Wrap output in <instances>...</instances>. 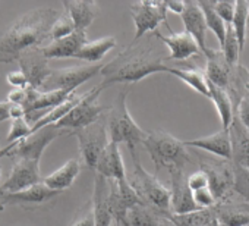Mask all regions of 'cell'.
Instances as JSON below:
<instances>
[{"label":"cell","mask_w":249,"mask_h":226,"mask_svg":"<svg viewBox=\"0 0 249 226\" xmlns=\"http://www.w3.org/2000/svg\"><path fill=\"white\" fill-rule=\"evenodd\" d=\"M188 185L192 189V192H195L198 189H202V188H210L208 175L204 170L199 169V170H196V172H194V173H191L188 176Z\"/></svg>","instance_id":"cell-41"},{"label":"cell","mask_w":249,"mask_h":226,"mask_svg":"<svg viewBox=\"0 0 249 226\" xmlns=\"http://www.w3.org/2000/svg\"><path fill=\"white\" fill-rule=\"evenodd\" d=\"M11 107L12 104L9 101H0V122L11 119Z\"/></svg>","instance_id":"cell-47"},{"label":"cell","mask_w":249,"mask_h":226,"mask_svg":"<svg viewBox=\"0 0 249 226\" xmlns=\"http://www.w3.org/2000/svg\"><path fill=\"white\" fill-rule=\"evenodd\" d=\"M234 9H236V2H214V11L226 24H231L234 17Z\"/></svg>","instance_id":"cell-40"},{"label":"cell","mask_w":249,"mask_h":226,"mask_svg":"<svg viewBox=\"0 0 249 226\" xmlns=\"http://www.w3.org/2000/svg\"><path fill=\"white\" fill-rule=\"evenodd\" d=\"M185 144H186V147L201 149L204 151L214 154L218 159H224L229 162H231V157H233L230 131L224 130V128L211 134V135H205V137H199L196 140L185 141Z\"/></svg>","instance_id":"cell-19"},{"label":"cell","mask_w":249,"mask_h":226,"mask_svg":"<svg viewBox=\"0 0 249 226\" xmlns=\"http://www.w3.org/2000/svg\"><path fill=\"white\" fill-rule=\"evenodd\" d=\"M213 211L224 226H249V201L234 191L217 200Z\"/></svg>","instance_id":"cell-12"},{"label":"cell","mask_w":249,"mask_h":226,"mask_svg":"<svg viewBox=\"0 0 249 226\" xmlns=\"http://www.w3.org/2000/svg\"><path fill=\"white\" fill-rule=\"evenodd\" d=\"M6 81L9 82V85H12L14 88H19V90H28L30 82L25 76V74L19 69V71H12L6 75Z\"/></svg>","instance_id":"cell-42"},{"label":"cell","mask_w":249,"mask_h":226,"mask_svg":"<svg viewBox=\"0 0 249 226\" xmlns=\"http://www.w3.org/2000/svg\"><path fill=\"white\" fill-rule=\"evenodd\" d=\"M233 173H234L233 191L239 194L242 198L249 201V170L233 163Z\"/></svg>","instance_id":"cell-38"},{"label":"cell","mask_w":249,"mask_h":226,"mask_svg":"<svg viewBox=\"0 0 249 226\" xmlns=\"http://www.w3.org/2000/svg\"><path fill=\"white\" fill-rule=\"evenodd\" d=\"M79 172H81V162L76 159H71L63 166H60L59 169H56L54 172L47 175L43 179V182L50 189L62 192V191L68 189L69 187H72V184L75 182Z\"/></svg>","instance_id":"cell-25"},{"label":"cell","mask_w":249,"mask_h":226,"mask_svg":"<svg viewBox=\"0 0 249 226\" xmlns=\"http://www.w3.org/2000/svg\"><path fill=\"white\" fill-rule=\"evenodd\" d=\"M248 17H249V3L248 2H236V9H234V17L231 21V27L236 31L240 49L243 52L245 43H246V25H248Z\"/></svg>","instance_id":"cell-35"},{"label":"cell","mask_w":249,"mask_h":226,"mask_svg":"<svg viewBox=\"0 0 249 226\" xmlns=\"http://www.w3.org/2000/svg\"><path fill=\"white\" fill-rule=\"evenodd\" d=\"M116 46H117L116 37H113V36L101 37L98 40L88 41L87 44H84V47L78 52L75 59L85 60L89 63H100L103 60V57Z\"/></svg>","instance_id":"cell-29"},{"label":"cell","mask_w":249,"mask_h":226,"mask_svg":"<svg viewBox=\"0 0 249 226\" xmlns=\"http://www.w3.org/2000/svg\"><path fill=\"white\" fill-rule=\"evenodd\" d=\"M199 168L208 175L210 188L214 192L215 198L220 200L229 192L233 191L234 173L233 163L224 159H208L202 157L199 160Z\"/></svg>","instance_id":"cell-11"},{"label":"cell","mask_w":249,"mask_h":226,"mask_svg":"<svg viewBox=\"0 0 249 226\" xmlns=\"http://www.w3.org/2000/svg\"><path fill=\"white\" fill-rule=\"evenodd\" d=\"M17 62L19 63V69L25 74L31 88L41 90L46 87L53 69L49 66V59L44 56L41 49L22 53Z\"/></svg>","instance_id":"cell-14"},{"label":"cell","mask_w":249,"mask_h":226,"mask_svg":"<svg viewBox=\"0 0 249 226\" xmlns=\"http://www.w3.org/2000/svg\"><path fill=\"white\" fill-rule=\"evenodd\" d=\"M59 191L50 189L44 182L37 184L34 187H30L24 191L18 192H8L3 197H0V208L6 206H15V204H44L50 200H53L56 195H59Z\"/></svg>","instance_id":"cell-20"},{"label":"cell","mask_w":249,"mask_h":226,"mask_svg":"<svg viewBox=\"0 0 249 226\" xmlns=\"http://www.w3.org/2000/svg\"><path fill=\"white\" fill-rule=\"evenodd\" d=\"M218 226H224V225H221V223H220V225H218Z\"/></svg>","instance_id":"cell-52"},{"label":"cell","mask_w":249,"mask_h":226,"mask_svg":"<svg viewBox=\"0 0 249 226\" xmlns=\"http://www.w3.org/2000/svg\"><path fill=\"white\" fill-rule=\"evenodd\" d=\"M194 200L199 208H213L217 203V198L211 188H202L194 192Z\"/></svg>","instance_id":"cell-39"},{"label":"cell","mask_w":249,"mask_h":226,"mask_svg":"<svg viewBox=\"0 0 249 226\" xmlns=\"http://www.w3.org/2000/svg\"><path fill=\"white\" fill-rule=\"evenodd\" d=\"M104 63H89V65H79V66H68L60 69H53L52 76L49 78L47 84L52 85L50 90H68L76 91V88L95 76L101 72ZM46 84V85H47Z\"/></svg>","instance_id":"cell-10"},{"label":"cell","mask_w":249,"mask_h":226,"mask_svg":"<svg viewBox=\"0 0 249 226\" xmlns=\"http://www.w3.org/2000/svg\"><path fill=\"white\" fill-rule=\"evenodd\" d=\"M33 134V125H30V122L27 121V118H21V119H14L11 122V130H9V135H8V146L14 144L17 141H21L24 138H27L28 135Z\"/></svg>","instance_id":"cell-37"},{"label":"cell","mask_w":249,"mask_h":226,"mask_svg":"<svg viewBox=\"0 0 249 226\" xmlns=\"http://www.w3.org/2000/svg\"><path fill=\"white\" fill-rule=\"evenodd\" d=\"M199 6L205 15V22L207 28L214 33V36L218 40L220 47L224 44L226 40V31H227V24L218 17V14L214 11V2H199Z\"/></svg>","instance_id":"cell-33"},{"label":"cell","mask_w":249,"mask_h":226,"mask_svg":"<svg viewBox=\"0 0 249 226\" xmlns=\"http://www.w3.org/2000/svg\"><path fill=\"white\" fill-rule=\"evenodd\" d=\"M164 57L154 55L150 49L135 50L129 46L124 52H122L113 60L104 63L100 75L103 76L101 84L98 85L101 90L107 87L124 82V84H137L153 74L166 72Z\"/></svg>","instance_id":"cell-2"},{"label":"cell","mask_w":249,"mask_h":226,"mask_svg":"<svg viewBox=\"0 0 249 226\" xmlns=\"http://www.w3.org/2000/svg\"><path fill=\"white\" fill-rule=\"evenodd\" d=\"M175 226H218L220 222L213 208H198L185 214H170Z\"/></svg>","instance_id":"cell-31"},{"label":"cell","mask_w":249,"mask_h":226,"mask_svg":"<svg viewBox=\"0 0 249 226\" xmlns=\"http://www.w3.org/2000/svg\"><path fill=\"white\" fill-rule=\"evenodd\" d=\"M246 37H249V17H248V25H246Z\"/></svg>","instance_id":"cell-49"},{"label":"cell","mask_w":249,"mask_h":226,"mask_svg":"<svg viewBox=\"0 0 249 226\" xmlns=\"http://www.w3.org/2000/svg\"><path fill=\"white\" fill-rule=\"evenodd\" d=\"M87 43H88L87 33L75 31L73 34H71L65 38L47 43L41 50L47 59H65V57H73L75 59L78 52Z\"/></svg>","instance_id":"cell-23"},{"label":"cell","mask_w":249,"mask_h":226,"mask_svg":"<svg viewBox=\"0 0 249 226\" xmlns=\"http://www.w3.org/2000/svg\"><path fill=\"white\" fill-rule=\"evenodd\" d=\"M28 97V90H19V88H14L8 93V100L11 104L15 106H24Z\"/></svg>","instance_id":"cell-45"},{"label":"cell","mask_w":249,"mask_h":226,"mask_svg":"<svg viewBox=\"0 0 249 226\" xmlns=\"http://www.w3.org/2000/svg\"><path fill=\"white\" fill-rule=\"evenodd\" d=\"M131 17L135 22V38L134 43L144 37L147 33L157 31L159 25L167 24V6L166 2H135L131 5Z\"/></svg>","instance_id":"cell-9"},{"label":"cell","mask_w":249,"mask_h":226,"mask_svg":"<svg viewBox=\"0 0 249 226\" xmlns=\"http://www.w3.org/2000/svg\"><path fill=\"white\" fill-rule=\"evenodd\" d=\"M62 134H63V131L57 130L54 125L44 127V128L33 132L31 135H28L24 140L17 141L14 144H9L6 149L2 150L0 157H2V156H11V157H15L17 160H19V159H31V160H38L40 162L44 150L47 149V146Z\"/></svg>","instance_id":"cell-8"},{"label":"cell","mask_w":249,"mask_h":226,"mask_svg":"<svg viewBox=\"0 0 249 226\" xmlns=\"http://www.w3.org/2000/svg\"><path fill=\"white\" fill-rule=\"evenodd\" d=\"M236 79L237 82L245 88L248 97H249V71L242 68V66H237V72H236Z\"/></svg>","instance_id":"cell-46"},{"label":"cell","mask_w":249,"mask_h":226,"mask_svg":"<svg viewBox=\"0 0 249 226\" xmlns=\"http://www.w3.org/2000/svg\"><path fill=\"white\" fill-rule=\"evenodd\" d=\"M236 116L240 121V124L245 127V130L249 132V97L248 95H245L239 101L236 107Z\"/></svg>","instance_id":"cell-43"},{"label":"cell","mask_w":249,"mask_h":226,"mask_svg":"<svg viewBox=\"0 0 249 226\" xmlns=\"http://www.w3.org/2000/svg\"><path fill=\"white\" fill-rule=\"evenodd\" d=\"M71 135H75L79 144V153L82 157L84 165L95 170L98 159L101 157L103 151L107 149L110 140H108V131H107V121L106 118L100 119L98 122L72 132Z\"/></svg>","instance_id":"cell-7"},{"label":"cell","mask_w":249,"mask_h":226,"mask_svg":"<svg viewBox=\"0 0 249 226\" xmlns=\"http://www.w3.org/2000/svg\"><path fill=\"white\" fill-rule=\"evenodd\" d=\"M229 131H230L231 147H233L231 162L249 170V132L240 124L237 116H234V121L230 125Z\"/></svg>","instance_id":"cell-24"},{"label":"cell","mask_w":249,"mask_h":226,"mask_svg":"<svg viewBox=\"0 0 249 226\" xmlns=\"http://www.w3.org/2000/svg\"><path fill=\"white\" fill-rule=\"evenodd\" d=\"M170 30V36H163L159 30L154 33L159 40H161L170 50V55L166 57V60H186L191 59L195 55L202 53L196 40L186 31L175 33Z\"/></svg>","instance_id":"cell-17"},{"label":"cell","mask_w":249,"mask_h":226,"mask_svg":"<svg viewBox=\"0 0 249 226\" xmlns=\"http://www.w3.org/2000/svg\"><path fill=\"white\" fill-rule=\"evenodd\" d=\"M0 179H2V169H0Z\"/></svg>","instance_id":"cell-51"},{"label":"cell","mask_w":249,"mask_h":226,"mask_svg":"<svg viewBox=\"0 0 249 226\" xmlns=\"http://www.w3.org/2000/svg\"><path fill=\"white\" fill-rule=\"evenodd\" d=\"M59 17L60 14L53 8H37L17 19L0 34V63L17 62L22 53L43 49Z\"/></svg>","instance_id":"cell-1"},{"label":"cell","mask_w":249,"mask_h":226,"mask_svg":"<svg viewBox=\"0 0 249 226\" xmlns=\"http://www.w3.org/2000/svg\"><path fill=\"white\" fill-rule=\"evenodd\" d=\"M166 6H167L169 12L182 15V12L185 9V2H166Z\"/></svg>","instance_id":"cell-48"},{"label":"cell","mask_w":249,"mask_h":226,"mask_svg":"<svg viewBox=\"0 0 249 226\" xmlns=\"http://www.w3.org/2000/svg\"><path fill=\"white\" fill-rule=\"evenodd\" d=\"M132 160H134V173L132 178L129 179L132 188L137 191L138 197L141 201L160 213L161 216L169 217L172 214V207H170V189L166 188L164 184H161L157 176L153 173L147 172L138 157V153H132Z\"/></svg>","instance_id":"cell-5"},{"label":"cell","mask_w":249,"mask_h":226,"mask_svg":"<svg viewBox=\"0 0 249 226\" xmlns=\"http://www.w3.org/2000/svg\"><path fill=\"white\" fill-rule=\"evenodd\" d=\"M207 57V65H205V75L208 78V81L220 88H224L227 91H230L233 88L236 75H233V72L237 69H233L221 50H214L210 49L208 53L205 55Z\"/></svg>","instance_id":"cell-16"},{"label":"cell","mask_w":249,"mask_h":226,"mask_svg":"<svg viewBox=\"0 0 249 226\" xmlns=\"http://www.w3.org/2000/svg\"><path fill=\"white\" fill-rule=\"evenodd\" d=\"M85 94V93H84ZM84 94H78L76 91L66 100V101H63L62 104H59V106H56L54 109H52V110H49L46 115L36 124V125H33V132H36V131H38V130H41V128H44V127H49V125H56L59 121H62L68 113L84 98Z\"/></svg>","instance_id":"cell-32"},{"label":"cell","mask_w":249,"mask_h":226,"mask_svg":"<svg viewBox=\"0 0 249 226\" xmlns=\"http://www.w3.org/2000/svg\"><path fill=\"white\" fill-rule=\"evenodd\" d=\"M142 146L148 151L157 170H160L161 168H166L167 170H185V166L191 162V156L186 150L185 141L178 140L163 130L147 132Z\"/></svg>","instance_id":"cell-4"},{"label":"cell","mask_w":249,"mask_h":226,"mask_svg":"<svg viewBox=\"0 0 249 226\" xmlns=\"http://www.w3.org/2000/svg\"><path fill=\"white\" fill-rule=\"evenodd\" d=\"M66 14L75 24L76 31L87 33V28L94 22L98 14V5L95 2H63Z\"/></svg>","instance_id":"cell-26"},{"label":"cell","mask_w":249,"mask_h":226,"mask_svg":"<svg viewBox=\"0 0 249 226\" xmlns=\"http://www.w3.org/2000/svg\"><path fill=\"white\" fill-rule=\"evenodd\" d=\"M126 94L128 90H123L116 98L114 104L110 107L106 121L108 140L114 144H126L131 154L137 153V147L144 143L147 132L140 128V125L132 119L131 113L126 106Z\"/></svg>","instance_id":"cell-3"},{"label":"cell","mask_w":249,"mask_h":226,"mask_svg":"<svg viewBox=\"0 0 249 226\" xmlns=\"http://www.w3.org/2000/svg\"><path fill=\"white\" fill-rule=\"evenodd\" d=\"M220 50L223 52L227 63L236 69L239 66V56L242 53V49H240V44H239V40H237V36H236V31L233 30L231 24H227V31H226V40H224V44L220 47Z\"/></svg>","instance_id":"cell-34"},{"label":"cell","mask_w":249,"mask_h":226,"mask_svg":"<svg viewBox=\"0 0 249 226\" xmlns=\"http://www.w3.org/2000/svg\"><path fill=\"white\" fill-rule=\"evenodd\" d=\"M5 195V191L2 189V188H0V197H3Z\"/></svg>","instance_id":"cell-50"},{"label":"cell","mask_w":249,"mask_h":226,"mask_svg":"<svg viewBox=\"0 0 249 226\" xmlns=\"http://www.w3.org/2000/svg\"><path fill=\"white\" fill-rule=\"evenodd\" d=\"M95 172L104 176L107 181H124L128 179L124 162L120 154L119 146L114 143H108L107 149L103 151L101 157L98 159Z\"/></svg>","instance_id":"cell-22"},{"label":"cell","mask_w":249,"mask_h":226,"mask_svg":"<svg viewBox=\"0 0 249 226\" xmlns=\"http://www.w3.org/2000/svg\"><path fill=\"white\" fill-rule=\"evenodd\" d=\"M101 91L103 90L100 87H94L89 91H87L84 94V98L54 127L63 132L69 131L72 134L103 119L106 107L98 103V95Z\"/></svg>","instance_id":"cell-6"},{"label":"cell","mask_w":249,"mask_h":226,"mask_svg":"<svg viewBox=\"0 0 249 226\" xmlns=\"http://www.w3.org/2000/svg\"><path fill=\"white\" fill-rule=\"evenodd\" d=\"M210 84V100L214 103L215 109H217V113L220 116V121H221V125L224 130H229L230 125L233 124L234 121V104H233V100H231V95L227 90L224 88H220L214 84Z\"/></svg>","instance_id":"cell-27"},{"label":"cell","mask_w":249,"mask_h":226,"mask_svg":"<svg viewBox=\"0 0 249 226\" xmlns=\"http://www.w3.org/2000/svg\"><path fill=\"white\" fill-rule=\"evenodd\" d=\"M161 216L151 207L145 206L144 203H138L128 210L126 219L122 223L123 226H160L163 219Z\"/></svg>","instance_id":"cell-30"},{"label":"cell","mask_w":249,"mask_h":226,"mask_svg":"<svg viewBox=\"0 0 249 226\" xmlns=\"http://www.w3.org/2000/svg\"><path fill=\"white\" fill-rule=\"evenodd\" d=\"M0 153H2V149H0Z\"/></svg>","instance_id":"cell-53"},{"label":"cell","mask_w":249,"mask_h":226,"mask_svg":"<svg viewBox=\"0 0 249 226\" xmlns=\"http://www.w3.org/2000/svg\"><path fill=\"white\" fill-rule=\"evenodd\" d=\"M92 213L95 226H111L114 222L111 207H110V184L108 181L95 173L94 181V194H92Z\"/></svg>","instance_id":"cell-18"},{"label":"cell","mask_w":249,"mask_h":226,"mask_svg":"<svg viewBox=\"0 0 249 226\" xmlns=\"http://www.w3.org/2000/svg\"><path fill=\"white\" fill-rule=\"evenodd\" d=\"M172 176V189H170V207L172 214H185L194 210H198L194 200V192L188 185V176L185 175V170L172 169L169 170Z\"/></svg>","instance_id":"cell-15"},{"label":"cell","mask_w":249,"mask_h":226,"mask_svg":"<svg viewBox=\"0 0 249 226\" xmlns=\"http://www.w3.org/2000/svg\"><path fill=\"white\" fill-rule=\"evenodd\" d=\"M44 178H41L40 173V162L38 160H31V159H19L14 163V168L5 181L3 185H0L8 192H18L24 191L30 187H34L37 184H41Z\"/></svg>","instance_id":"cell-13"},{"label":"cell","mask_w":249,"mask_h":226,"mask_svg":"<svg viewBox=\"0 0 249 226\" xmlns=\"http://www.w3.org/2000/svg\"><path fill=\"white\" fill-rule=\"evenodd\" d=\"M72 226H95V220H94V213H92L91 203L84 207L82 213H79V216L75 219V222L72 223Z\"/></svg>","instance_id":"cell-44"},{"label":"cell","mask_w":249,"mask_h":226,"mask_svg":"<svg viewBox=\"0 0 249 226\" xmlns=\"http://www.w3.org/2000/svg\"><path fill=\"white\" fill-rule=\"evenodd\" d=\"M180 17L185 25V31L189 33L196 40L202 55L205 56L210 50L205 44V33L208 28H207L205 15L199 6V2H185V9Z\"/></svg>","instance_id":"cell-21"},{"label":"cell","mask_w":249,"mask_h":226,"mask_svg":"<svg viewBox=\"0 0 249 226\" xmlns=\"http://www.w3.org/2000/svg\"><path fill=\"white\" fill-rule=\"evenodd\" d=\"M166 72L178 76L186 85H189L192 90H195L196 93L210 98V84H208L205 71H202L199 68H170V66H167Z\"/></svg>","instance_id":"cell-28"},{"label":"cell","mask_w":249,"mask_h":226,"mask_svg":"<svg viewBox=\"0 0 249 226\" xmlns=\"http://www.w3.org/2000/svg\"><path fill=\"white\" fill-rule=\"evenodd\" d=\"M75 31H76V28H75L73 21L71 19V17H69L68 14H63V15H60V17L56 19V22L53 24L52 31H50L49 43H50V41H54V40L65 38V37L73 34Z\"/></svg>","instance_id":"cell-36"}]
</instances>
